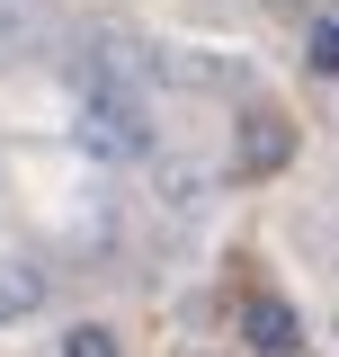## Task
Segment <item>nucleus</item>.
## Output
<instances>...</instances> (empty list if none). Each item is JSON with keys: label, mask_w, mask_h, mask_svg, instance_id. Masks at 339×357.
<instances>
[{"label": "nucleus", "mask_w": 339, "mask_h": 357, "mask_svg": "<svg viewBox=\"0 0 339 357\" xmlns=\"http://www.w3.org/2000/svg\"><path fill=\"white\" fill-rule=\"evenodd\" d=\"M286 152H295L286 116H277V107H250V116H241V178H268V170H286Z\"/></svg>", "instance_id": "obj_2"}, {"label": "nucleus", "mask_w": 339, "mask_h": 357, "mask_svg": "<svg viewBox=\"0 0 339 357\" xmlns=\"http://www.w3.org/2000/svg\"><path fill=\"white\" fill-rule=\"evenodd\" d=\"M312 72H339V27L331 18H312Z\"/></svg>", "instance_id": "obj_7"}, {"label": "nucleus", "mask_w": 339, "mask_h": 357, "mask_svg": "<svg viewBox=\"0 0 339 357\" xmlns=\"http://www.w3.org/2000/svg\"><path fill=\"white\" fill-rule=\"evenodd\" d=\"M268 9H286V18H322V0H268Z\"/></svg>", "instance_id": "obj_8"}, {"label": "nucleus", "mask_w": 339, "mask_h": 357, "mask_svg": "<svg viewBox=\"0 0 339 357\" xmlns=\"http://www.w3.org/2000/svg\"><path fill=\"white\" fill-rule=\"evenodd\" d=\"M27 312H45V268L0 259V321H27Z\"/></svg>", "instance_id": "obj_4"}, {"label": "nucleus", "mask_w": 339, "mask_h": 357, "mask_svg": "<svg viewBox=\"0 0 339 357\" xmlns=\"http://www.w3.org/2000/svg\"><path fill=\"white\" fill-rule=\"evenodd\" d=\"M241 340H250L259 357H295V349H303V312L277 304V295H259V304L241 312Z\"/></svg>", "instance_id": "obj_3"}, {"label": "nucleus", "mask_w": 339, "mask_h": 357, "mask_svg": "<svg viewBox=\"0 0 339 357\" xmlns=\"http://www.w3.org/2000/svg\"><path fill=\"white\" fill-rule=\"evenodd\" d=\"M89 161H152V116H143V89L126 81H81V116H72Z\"/></svg>", "instance_id": "obj_1"}, {"label": "nucleus", "mask_w": 339, "mask_h": 357, "mask_svg": "<svg viewBox=\"0 0 339 357\" xmlns=\"http://www.w3.org/2000/svg\"><path fill=\"white\" fill-rule=\"evenodd\" d=\"M63 357H116V331L81 321V331H63Z\"/></svg>", "instance_id": "obj_6"}, {"label": "nucleus", "mask_w": 339, "mask_h": 357, "mask_svg": "<svg viewBox=\"0 0 339 357\" xmlns=\"http://www.w3.org/2000/svg\"><path fill=\"white\" fill-rule=\"evenodd\" d=\"M161 197H170V206H197V197H206V178L188 170V161H161Z\"/></svg>", "instance_id": "obj_5"}]
</instances>
